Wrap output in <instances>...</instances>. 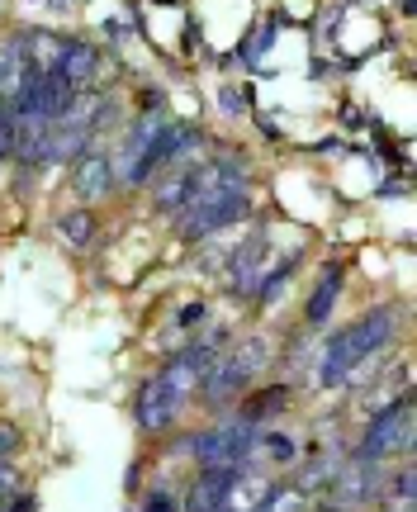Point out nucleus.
Listing matches in <instances>:
<instances>
[{"instance_id": "nucleus-11", "label": "nucleus", "mask_w": 417, "mask_h": 512, "mask_svg": "<svg viewBox=\"0 0 417 512\" xmlns=\"http://www.w3.org/2000/svg\"><path fill=\"white\" fill-rule=\"evenodd\" d=\"M57 76H62L72 91H91L95 76H100V48L72 38V43H67V57H62V67H57Z\"/></svg>"}, {"instance_id": "nucleus-24", "label": "nucleus", "mask_w": 417, "mask_h": 512, "mask_svg": "<svg viewBox=\"0 0 417 512\" xmlns=\"http://www.w3.org/2000/svg\"><path fill=\"white\" fill-rule=\"evenodd\" d=\"M0 512H34V498H29V494H15V498H10V508H0Z\"/></svg>"}, {"instance_id": "nucleus-8", "label": "nucleus", "mask_w": 417, "mask_h": 512, "mask_svg": "<svg viewBox=\"0 0 417 512\" xmlns=\"http://www.w3.org/2000/svg\"><path fill=\"white\" fill-rule=\"evenodd\" d=\"M247 475L242 465H218V470H200L190 479V494H185V512H228L233 503V484Z\"/></svg>"}, {"instance_id": "nucleus-1", "label": "nucleus", "mask_w": 417, "mask_h": 512, "mask_svg": "<svg viewBox=\"0 0 417 512\" xmlns=\"http://www.w3.org/2000/svg\"><path fill=\"white\" fill-rule=\"evenodd\" d=\"M394 332H399V309L394 304H380V309L361 313L351 328H342L332 342H327L323 351V375L318 380L327 384V389H342V384L356 380V370L375 356V351H384L389 342H394Z\"/></svg>"}, {"instance_id": "nucleus-3", "label": "nucleus", "mask_w": 417, "mask_h": 512, "mask_svg": "<svg viewBox=\"0 0 417 512\" xmlns=\"http://www.w3.org/2000/svg\"><path fill=\"white\" fill-rule=\"evenodd\" d=\"M256 437H261V427H252L247 418H223L214 427H204L195 437L185 441L190 446V456L200 470H218V465H242V470H252V456H256Z\"/></svg>"}, {"instance_id": "nucleus-10", "label": "nucleus", "mask_w": 417, "mask_h": 512, "mask_svg": "<svg viewBox=\"0 0 417 512\" xmlns=\"http://www.w3.org/2000/svg\"><path fill=\"white\" fill-rule=\"evenodd\" d=\"M72 195L81 204H95V200H109L114 195V166H109V157H100V152H81L72 162Z\"/></svg>"}, {"instance_id": "nucleus-7", "label": "nucleus", "mask_w": 417, "mask_h": 512, "mask_svg": "<svg viewBox=\"0 0 417 512\" xmlns=\"http://www.w3.org/2000/svg\"><path fill=\"white\" fill-rule=\"evenodd\" d=\"M332 484H337V498H332V503H342V508H365V503L384 498V489H389V484H384V460L351 456L342 475H332Z\"/></svg>"}, {"instance_id": "nucleus-16", "label": "nucleus", "mask_w": 417, "mask_h": 512, "mask_svg": "<svg viewBox=\"0 0 417 512\" xmlns=\"http://www.w3.org/2000/svg\"><path fill=\"white\" fill-rule=\"evenodd\" d=\"M57 228H62V238L72 242V247H91L95 233H100V223H95V214L81 204V209H67L62 219H57Z\"/></svg>"}, {"instance_id": "nucleus-13", "label": "nucleus", "mask_w": 417, "mask_h": 512, "mask_svg": "<svg viewBox=\"0 0 417 512\" xmlns=\"http://www.w3.org/2000/svg\"><path fill=\"white\" fill-rule=\"evenodd\" d=\"M285 403H290V389H285V384H275V389H256V394H242V408H237V418H247L252 427H261L266 418L285 413Z\"/></svg>"}, {"instance_id": "nucleus-14", "label": "nucleus", "mask_w": 417, "mask_h": 512, "mask_svg": "<svg viewBox=\"0 0 417 512\" xmlns=\"http://www.w3.org/2000/svg\"><path fill=\"white\" fill-rule=\"evenodd\" d=\"M342 280H346L342 266H327L323 271V280H318V290H313V299H309V309H304L309 323H327V318H332L337 299H342Z\"/></svg>"}, {"instance_id": "nucleus-5", "label": "nucleus", "mask_w": 417, "mask_h": 512, "mask_svg": "<svg viewBox=\"0 0 417 512\" xmlns=\"http://www.w3.org/2000/svg\"><path fill=\"white\" fill-rule=\"evenodd\" d=\"M408 451H413V399H394L370 418L361 446H356V456L389 460V456H408Z\"/></svg>"}, {"instance_id": "nucleus-4", "label": "nucleus", "mask_w": 417, "mask_h": 512, "mask_svg": "<svg viewBox=\"0 0 417 512\" xmlns=\"http://www.w3.org/2000/svg\"><path fill=\"white\" fill-rule=\"evenodd\" d=\"M261 366H266V342H242V347H228L214 356V366H209V375H204V399L214 403V408H223V403L242 399L247 389L256 384V375H261Z\"/></svg>"}, {"instance_id": "nucleus-18", "label": "nucleus", "mask_w": 417, "mask_h": 512, "mask_svg": "<svg viewBox=\"0 0 417 512\" xmlns=\"http://www.w3.org/2000/svg\"><path fill=\"white\" fill-rule=\"evenodd\" d=\"M384 498L403 503V512H413V470H403V475L394 479V489H384Z\"/></svg>"}, {"instance_id": "nucleus-9", "label": "nucleus", "mask_w": 417, "mask_h": 512, "mask_svg": "<svg viewBox=\"0 0 417 512\" xmlns=\"http://www.w3.org/2000/svg\"><path fill=\"white\" fill-rule=\"evenodd\" d=\"M181 413H185V403L171 399L162 384H157V375H152V380L138 389V399H133V418H138V427H143L147 437H162V432H171Z\"/></svg>"}, {"instance_id": "nucleus-19", "label": "nucleus", "mask_w": 417, "mask_h": 512, "mask_svg": "<svg viewBox=\"0 0 417 512\" xmlns=\"http://www.w3.org/2000/svg\"><path fill=\"white\" fill-rule=\"evenodd\" d=\"M218 100H223L218 110H223V114H233V119H237V114H247V95L237 91V86H223V95H218Z\"/></svg>"}, {"instance_id": "nucleus-21", "label": "nucleus", "mask_w": 417, "mask_h": 512, "mask_svg": "<svg viewBox=\"0 0 417 512\" xmlns=\"http://www.w3.org/2000/svg\"><path fill=\"white\" fill-rule=\"evenodd\" d=\"M15 494H19V470H15V465H5V460H0V503H10Z\"/></svg>"}, {"instance_id": "nucleus-12", "label": "nucleus", "mask_w": 417, "mask_h": 512, "mask_svg": "<svg viewBox=\"0 0 417 512\" xmlns=\"http://www.w3.org/2000/svg\"><path fill=\"white\" fill-rule=\"evenodd\" d=\"M19 38H24L29 72H57V67H62V57H67V43H72V38L43 34V29H34V34H19Z\"/></svg>"}, {"instance_id": "nucleus-17", "label": "nucleus", "mask_w": 417, "mask_h": 512, "mask_svg": "<svg viewBox=\"0 0 417 512\" xmlns=\"http://www.w3.org/2000/svg\"><path fill=\"white\" fill-rule=\"evenodd\" d=\"M256 451H266V456L280 460V465L299 460V446H294L290 437H280V432H266V437H256Z\"/></svg>"}, {"instance_id": "nucleus-15", "label": "nucleus", "mask_w": 417, "mask_h": 512, "mask_svg": "<svg viewBox=\"0 0 417 512\" xmlns=\"http://www.w3.org/2000/svg\"><path fill=\"white\" fill-rule=\"evenodd\" d=\"M185 185H190V166H176V171H166L162 181H157V190H152V209H157V214H181Z\"/></svg>"}, {"instance_id": "nucleus-6", "label": "nucleus", "mask_w": 417, "mask_h": 512, "mask_svg": "<svg viewBox=\"0 0 417 512\" xmlns=\"http://www.w3.org/2000/svg\"><path fill=\"white\" fill-rule=\"evenodd\" d=\"M214 347H204V342H190V347L181 351V356H171L162 370H157V384H162L171 399L190 403L195 394L204 389V375H209V366H214Z\"/></svg>"}, {"instance_id": "nucleus-2", "label": "nucleus", "mask_w": 417, "mask_h": 512, "mask_svg": "<svg viewBox=\"0 0 417 512\" xmlns=\"http://www.w3.org/2000/svg\"><path fill=\"white\" fill-rule=\"evenodd\" d=\"M171 124L162 110V100H152L147 95L143 114L133 119V124L124 128V138H119V147H114V157H109V166H114V185H147L152 176H157V162H152V143H157V133Z\"/></svg>"}, {"instance_id": "nucleus-23", "label": "nucleus", "mask_w": 417, "mask_h": 512, "mask_svg": "<svg viewBox=\"0 0 417 512\" xmlns=\"http://www.w3.org/2000/svg\"><path fill=\"white\" fill-rule=\"evenodd\" d=\"M200 318H204V304H185V309H181V328L200 323Z\"/></svg>"}, {"instance_id": "nucleus-20", "label": "nucleus", "mask_w": 417, "mask_h": 512, "mask_svg": "<svg viewBox=\"0 0 417 512\" xmlns=\"http://www.w3.org/2000/svg\"><path fill=\"white\" fill-rule=\"evenodd\" d=\"M138 512H181V508H176V498L166 494V489H152V494L143 498V508H138Z\"/></svg>"}, {"instance_id": "nucleus-22", "label": "nucleus", "mask_w": 417, "mask_h": 512, "mask_svg": "<svg viewBox=\"0 0 417 512\" xmlns=\"http://www.w3.org/2000/svg\"><path fill=\"white\" fill-rule=\"evenodd\" d=\"M19 451V427H10V422H0V460L15 456Z\"/></svg>"}]
</instances>
